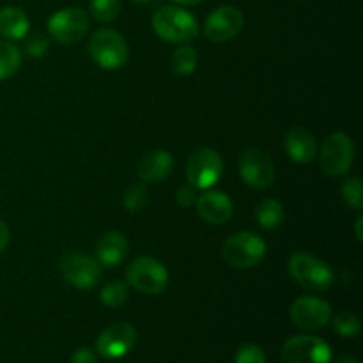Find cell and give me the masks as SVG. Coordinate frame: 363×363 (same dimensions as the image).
Returning a JSON list of instances; mask_svg holds the SVG:
<instances>
[{
    "label": "cell",
    "mask_w": 363,
    "mask_h": 363,
    "mask_svg": "<svg viewBox=\"0 0 363 363\" xmlns=\"http://www.w3.org/2000/svg\"><path fill=\"white\" fill-rule=\"evenodd\" d=\"M287 269L294 282L311 293H323L335 282V273L328 262L315 257L311 252H296L289 257Z\"/></svg>",
    "instance_id": "1"
},
{
    "label": "cell",
    "mask_w": 363,
    "mask_h": 363,
    "mask_svg": "<svg viewBox=\"0 0 363 363\" xmlns=\"http://www.w3.org/2000/svg\"><path fill=\"white\" fill-rule=\"evenodd\" d=\"M152 28L163 41L186 45L199 35V23L191 13L177 6H165L152 16Z\"/></svg>",
    "instance_id": "2"
},
{
    "label": "cell",
    "mask_w": 363,
    "mask_h": 363,
    "mask_svg": "<svg viewBox=\"0 0 363 363\" xmlns=\"http://www.w3.org/2000/svg\"><path fill=\"white\" fill-rule=\"evenodd\" d=\"M266 243L259 234L243 233L233 234L227 238L225 243L222 245V257L230 268L248 269L261 264L262 259L266 257Z\"/></svg>",
    "instance_id": "3"
},
{
    "label": "cell",
    "mask_w": 363,
    "mask_h": 363,
    "mask_svg": "<svg viewBox=\"0 0 363 363\" xmlns=\"http://www.w3.org/2000/svg\"><path fill=\"white\" fill-rule=\"evenodd\" d=\"M89 55L103 69H119L128 60V45L113 28H99L91 35Z\"/></svg>",
    "instance_id": "4"
},
{
    "label": "cell",
    "mask_w": 363,
    "mask_h": 363,
    "mask_svg": "<svg viewBox=\"0 0 363 363\" xmlns=\"http://www.w3.org/2000/svg\"><path fill=\"white\" fill-rule=\"evenodd\" d=\"M319 152V165L325 174L332 177L344 176L350 172L354 162V144L350 135L344 131L330 133L323 140Z\"/></svg>",
    "instance_id": "5"
},
{
    "label": "cell",
    "mask_w": 363,
    "mask_h": 363,
    "mask_svg": "<svg viewBox=\"0 0 363 363\" xmlns=\"http://www.w3.org/2000/svg\"><path fill=\"white\" fill-rule=\"evenodd\" d=\"M128 286L142 294H160L169 284V272L155 257L142 255L130 262L126 269Z\"/></svg>",
    "instance_id": "6"
},
{
    "label": "cell",
    "mask_w": 363,
    "mask_h": 363,
    "mask_svg": "<svg viewBox=\"0 0 363 363\" xmlns=\"http://www.w3.org/2000/svg\"><path fill=\"white\" fill-rule=\"evenodd\" d=\"M89 14L80 7H66L57 11L48 20V32L60 45L80 43L89 32Z\"/></svg>",
    "instance_id": "7"
},
{
    "label": "cell",
    "mask_w": 363,
    "mask_h": 363,
    "mask_svg": "<svg viewBox=\"0 0 363 363\" xmlns=\"http://www.w3.org/2000/svg\"><path fill=\"white\" fill-rule=\"evenodd\" d=\"M223 174V160L215 149L201 147L190 156L186 163L188 183L197 190H209Z\"/></svg>",
    "instance_id": "8"
},
{
    "label": "cell",
    "mask_w": 363,
    "mask_h": 363,
    "mask_svg": "<svg viewBox=\"0 0 363 363\" xmlns=\"http://www.w3.org/2000/svg\"><path fill=\"white\" fill-rule=\"evenodd\" d=\"M137 339L138 333L133 325L126 321H116L99 333L96 340V351L106 360H119L133 350Z\"/></svg>",
    "instance_id": "9"
},
{
    "label": "cell",
    "mask_w": 363,
    "mask_h": 363,
    "mask_svg": "<svg viewBox=\"0 0 363 363\" xmlns=\"http://www.w3.org/2000/svg\"><path fill=\"white\" fill-rule=\"evenodd\" d=\"M284 363H332V347L315 335L291 337L282 347Z\"/></svg>",
    "instance_id": "10"
},
{
    "label": "cell",
    "mask_w": 363,
    "mask_h": 363,
    "mask_svg": "<svg viewBox=\"0 0 363 363\" xmlns=\"http://www.w3.org/2000/svg\"><path fill=\"white\" fill-rule=\"evenodd\" d=\"M60 273L77 289H91L101 279V266L91 255L73 250L60 261Z\"/></svg>",
    "instance_id": "11"
},
{
    "label": "cell",
    "mask_w": 363,
    "mask_h": 363,
    "mask_svg": "<svg viewBox=\"0 0 363 363\" xmlns=\"http://www.w3.org/2000/svg\"><path fill=\"white\" fill-rule=\"evenodd\" d=\"M241 179L254 190H264L275 181V163L266 151L250 147L240 158Z\"/></svg>",
    "instance_id": "12"
},
{
    "label": "cell",
    "mask_w": 363,
    "mask_h": 363,
    "mask_svg": "<svg viewBox=\"0 0 363 363\" xmlns=\"http://www.w3.org/2000/svg\"><path fill=\"white\" fill-rule=\"evenodd\" d=\"M289 318L301 330H321L332 321V305L323 298L301 296L291 305Z\"/></svg>",
    "instance_id": "13"
},
{
    "label": "cell",
    "mask_w": 363,
    "mask_h": 363,
    "mask_svg": "<svg viewBox=\"0 0 363 363\" xmlns=\"http://www.w3.org/2000/svg\"><path fill=\"white\" fill-rule=\"evenodd\" d=\"M245 25L243 13L234 6H222L213 11L204 23V34L213 43H225L236 38Z\"/></svg>",
    "instance_id": "14"
},
{
    "label": "cell",
    "mask_w": 363,
    "mask_h": 363,
    "mask_svg": "<svg viewBox=\"0 0 363 363\" xmlns=\"http://www.w3.org/2000/svg\"><path fill=\"white\" fill-rule=\"evenodd\" d=\"M195 206H197L199 216L209 225H223L233 218V201L223 191H206L199 195Z\"/></svg>",
    "instance_id": "15"
},
{
    "label": "cell",
    "mask_w": 363,
    "mask_h": 363,
    "mask_svg": "<svg viewBox=\"0 0 363 363\" xmlns=\"http://www.w3.org/2000/svg\"><path fill=\"white\" fill-rule=\"evenodd\" d=\"M172 167L174 160L170 152L163 151V149H155V151H149L142 156L137 172L144 183H160L165 177H169V174L172 172Z\"/></svg>",
    "instance_id": "16"
},
{
    "label": "cell",
    "mask_w": 363,
    "mask_h": 363,
    "mask_svg": "<svg viewBox=\"0 0 363 363\" xmlns=\"http://www.w3.org/2000/svg\"><path fill=\"white\" fill-rule=\"evenodd\" d=\"M287 156L296 163H311L318 156V142L314 135L305 128H293L287 131L286 140H284Z\"/></svg>",
    "instance_id": "17"
},
{
    "label": "cell",
    "mask_w": 363,
    "mask_h": 363,
    "mask_svg": "<svg viewBox=\"0 0 363 363\" xmlns=\"http://www.w3.org/2000/svg\"><path fill=\"white\" fill-rule=\"evenodd\" d=\"M128 248L130 247H128V240L124 234L117 233V230L106 233L96 247V257H98L96 261L106 268H113L126 259Z\"/></svg>",
    "instance_id": "18"
},
{
    "label": "cell",
    "mask_w": 363,
    "mask_h": 363,
    "mask_svg": "<svg viewBox=\"0 0 363 363\" xmlns=\"http://www.w3.org/2000/svg\"><path fill=\"white\" fill-rule=\"evenodd\" d=\"M28 16L20 7L7 6L0 9V35L7 41H18L28 34Z\"/></svg>",
    "instance_id": "19"
},
{
    "label": "cell",
    "mask_w": 363,
    "mask_h": 363,
    "mask_svg": "<svg viewBox=\"0 0 363 363\" xmlns=\"http://www.w3.org/2000/svg\"><path fill=\"white\" fill-rule=\"evenodd\" d=\"M255 220L262 229H277L284 222V206L277 199H262L255 208Z\"/></svg>",
    "instance_id": "20"
},
{
    "label": "cell",
    "mask_w": 363,
    "mask_h": 363,
    "mask_svg": "<svg viewBox=\"0 0 363 363\" xmlns=\"http://www.w3.org/2000/svg\"><path fill=\"white\" fill-rule=\"evenodd\" d=\"M199 55L195 48L188 45L177 46L170 55V69L177 77H190L195 69H197Z\"/></svg>",
    "instance_id": "21"
},
{
    "label": "cell",
    "mask_w": 363,
    "mask_h": 363,
    "mask_svg": "<svg viewBox=\"0 0 363 363\" xmlns=\"http://www.w3.org/2000/svg\"><path fill=\"white\" fill-rule=\"evenodd\" d=\"M21 64V52L11 41H0V82L13 77Z\"/></svg>",
    "instance_id": "22"
},
{
    "label": "cell",
    "mask_w": 363,
    "mask_h": 363,
    "mask_svg": "<svg viewBox=\"0 0 363 363\" xmlns=\"http://www.w3.org/2000/svg\"><path fill=\"white\" fill-rule=\"evenodd\" d=\"M128 296V284L123 280H116V282H110L103 287L101 291V301L103 305L110 308H119L126 303Z\"/></svg>",
    "instance_id": "23"
},
{
    "label": "cell",
    "mask_w": 363,
    "mask_h": 363,
    "mask_svg": "<svg viewBox=\"0 0 363 363\" xmlns=\"http://www.w3.org/2000/svg\"><path fill=\"white\" fill-rule=\"evenodd\" d=\"M333 330H335L339 335L346 337V339H351V337H357L360 333V318H358L354 312H340L333 318L332 321Z\"/></svg>",
    "instance_id": "24"
},
{
    "label": "cell",
    "mask_w": 363,
    "mask_h": 363,
    "mask_svg": "<svg viewBox=\"0 0 363 363\" xmlns=\"http://www.w3.org/2000/svg\"><path fill=\"white\" fill-rule=\"evenodd\" d=\"M91 14L101 23H110L121 14V0H91Z\"/></svg>",
    "instance_id": "25"
},
{
    "label": "cell",
    "mask_w": 363,
    "mask_h": 363,
    "mask_svg": "<svg viewBox=\"0 0 363 363\" xmlns=\"http://www.w3.org/2000/svg\"><path fill=\"white\" fill-rule=\"evenodd\" d=\"M340 194H342L344 202L350 206L351 209H357L362 211L363 208V188L360 177H347L344 181L342 188H340Z\"/></svg>",
    "instance_id": "26"
},
{
    "label": "cell",
    "mask_w": 363,
    "mask_h": 363,
    "mask_svg": "<svg viewBox=\"0 0 363 363\" xmlns=\"http://www.w3.org/2000/svg\"><path fill=\"white\" fill-rule=\"evenodd\" d=\"M147 201H149V191L142 183H137L133 184V186H130V190L124 194V199H123L124 208H126L130 213L142 211V209L145 208V204H147Z\"/></svg>",
    "instance_id": "27"
},
{
    "label": "cell",
    "mask_w": 363,
    "mask_h": 363,
    "mask_svg": "<svg viewBox=\"0 0 363 363\" xmlns=\"http://www.w3.org/2000/svg\"><path fill=\"white\" fill-rule=\"evenodd\" d=\"M234 363H268V360H266L264 351L259 346L243 344L234 357Z\"/></svg>",
    "instance_id": "28"
},
{
    "label": "cell",
    "mask_w": 363,
    "mask_h": 363,
    "mask_svg": "<svg viewBox=\"0 0 363 363\" xmlns=\"http://www.w3.org/2000/svg\"><path fill=\"white\" fill-rule=\"evenodd\" d=\"M48 38L38 32V34H32L25 39L23 50L28 57H32V59H41L46 53V50H48Z\"/></svg>",
    "instance_id": "29"
},
{
    "label": "cell",
    "mask_w": 363,
    "mask_h": 363,
    "mask_svg": "<svg viewBox=\"0 0 363 363\" xmlns=\"http://www.w3.org/2000/svg\"><path fill=\"white\" fill-rule=\"evenodd\" d=\"M197 199H199V190L190 183L179 186V190H177L176 194L177 204L183 206V208H191V206H195Z\"/></svg>",
    "instance_id": "30"
},
{
    "label": "cell",
    "mask_w": 363,
    "mask_h": 363,
    "mask_svg": "<svg viewBox=\"0 0 363 363\" xmlns=\"http://www.w3.org/2000/svg\"><path fill=\"white\" fill-rule=\"evenodd\" d=\"M71 363H98V358L91 347H78L71 357Z\"/></svg>",
    "instance_id": "31"
},
{
    "label": "cell",
    "mask_w": 363,
    "mask_h": 363,
    "mask_svg": "<svg viewBox=\"0 0 363 363\" xmlns=\"http://www.w3.org/2000/svg\"><path fill=\"white\" fill-rule=\"evenodd\" d=\"M9 238H11L9 229H7L6 222L0 218V254H2V252L7 248V245H9Z\"/></svg>",
    "instance_id": "32"
},
{
    "label": "cell",
    "mask_w": 363,
    "mask_h": 363,
    "mask_svg": "<svg viewBox=\"0 0 363 363\" xmlns=\"http://www.w3.org/2000/svg\"><path fill=\"white\" fill-rule=\"evenodd\" d=\"M362 225H363V218L357 220V225H354V230H357V240L358 241H363V233H362Z\"/></svg>",
    "instance_id": "33"
},
{
    "label": "cell",
    "mask_w": 363,
    "mask_h": 363,
    "mask_svg": "<svg viewBox=\"0 0 363 363\" xmlns=\"http://www.w3.org/2000/svg\"><path fill=\"white\" fill-rule=\"evenodd\" d=\"M335 363H360L354 357H350V354H344V357L337 358Z\"/></svg>",
    "instance_id": "34"
},
{
    "label": "cell",
    "mask_w": 363,
    "mask_h": 363,
    "mask_svg": "<svg viewBox=\"0 0 363 363\" xmlns=\"http://www.w3.org/2000/svg\"><path fill=\"white\" fill-rule=\"evenodd\" d=\"M174 2L183 4V6H195V4H201L204 2V0H174Z\"/></svg>",
    "instance_id": "35"
},
{
    "label": "cell",
    "mask_w": 363,
    "mask_h": 363,
    "mask_svg": "<svg viewBox=\"0 0 363 363\" xmlns=\"http://www.w3.org/2000/svg\"><path fill=\"white\" fill-rule=\"evenodd\" d=\"M133 2H137V4H147V2H151V0H133Z\"/></svg>",
    "instance_id": "36"
}]
</instances>
